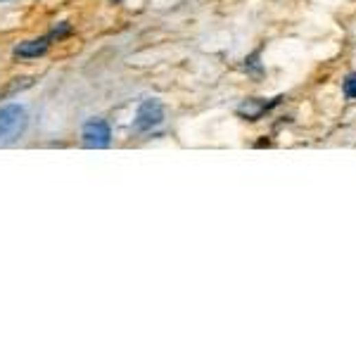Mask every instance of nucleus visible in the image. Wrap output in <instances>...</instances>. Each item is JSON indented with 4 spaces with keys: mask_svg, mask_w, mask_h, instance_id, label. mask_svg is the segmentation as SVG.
<instances>
[{
    "mask_svg": "<svg viewBox=\"0 0 356 356\" xmlns=\"http://www.w3.org/2000/svg\"><path fill=\"white\" fill-rule=\"evenodd\" d=\"M27 128V110L19 105L0 107V145L14 143Z\"/></svg>",
    "mask_w": 356,
    "mask_h": 356,
    "instance_id": "obj_1",
    "label": "nucleus"
},
{
    "mask_svg": "<svg viewBox=\"0 0 356 356\" xmlns=\"http://www.w3.org/2000/svg\"><path fill=\"white\" fill-rule=\"evenodd\" d=\"M81 138H84V145L86 147L102 150V147L110 145L112 128H110V123L102 121V119H91V121L84 126V131H81Z\"/></svg>",
    "mask_w": 356,
    "mask_h": 356,
    "instance_id": "obj_2",
    "label": "nucleus"
},
{
    "mask_svg": "<svg viewBox=\"0 0 356 356\" xmlns=\"http://www.w3.org/2000/svg\"><path fill=\"white\" fill-rule=\"evenodd\" d=\"M164 119V107L162 102L157 100H145L141 107H138V115H136V128L138 131H150V128L159 126Z\"/></svg>",
    "mask_w": 356,
    "mask_h": 356,
    "instance_id": "obj_3",
    "label": "nucleus"
},
{
    "mask_svg": "<svg viewBox=\"0 0 356 356\" xmlns=\"http://www.w3.org/2000/svg\"><path fill=\"white\" fill-rule=\"evenodd\" d=\"M283 97H276V100H271V102H264V100H245L242 102L240 107H237V115L240 117H245V119H250V121H257L261 115H266L271 107H276L278 102H281Z\"/></svg>",
    "mask_w": 356,
    "mask_h": 356,
    "instance_id": "obj_4",
    "label": "nucleus"
},
{
    "mask_svg": "<svg viewBox=\"0 0 356 356\" xmlns=\"http://www.w3.org/2000/svg\"><path fill=\"white\" fill-rule=\"evenodd\" d=\"M48 38H38V40H27V43H19L14 48V55L17 58H38L48 50Z\"/></svg>",
    "mask_w": 356,
    "mask_h": 356,
    "instance_id": "obj_5",
    "label": "nucleus"
},
{
    "mask_svg": "<svg viewBox=\"0 0 356 356\" xmlns=\"http://www.w3.org/2000/svg\"><path fill=\"white\" fill-rule=\"evenodd\" d=\"M342 88H344V95H347L349 100H356V71H354V74H349L347 79H344Z\"/></svg>",
    "mask_w": 356,
    "mask_h": 356,
    "instance_id": "obj_6",
    "label": "nucleus"
},
{
    "mask_svg": "<svg viewBox=\"0 0 356 356\" xmlns=\"http://www.w3.org/2000/svg\"><path fill=\"white\" fill-rule=\"evenodd\" d=\"M112 3H121V0H112Z\"/></svg>",
    "mask_w": 356,
    "mask_h": 356,
    "instance_id": "obj_7",
    "label": "nucleus"
}]
</instances>
